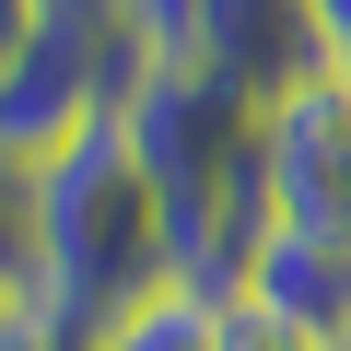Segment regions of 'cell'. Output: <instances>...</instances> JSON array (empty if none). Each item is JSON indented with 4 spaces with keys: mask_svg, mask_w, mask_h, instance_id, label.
<instances>
[{
    "mask_svg": "<svg viewBox=\"0 0 351 351\" xmlns=\"http://www.w3.org/2000/svg\"><path fill=\"white\" fill-rule=\"evenodd\" d=\"M188 59H199L223 94H246V106H281V94H304L316 71H339L316 0H199V47H188Z\"/></svg>",
    "mask_w": 351,
    "mask_h": 351,
    "instance_id": "cell-5",
    "label": "cell"
},
{
    "mask_svg": "<svg viewBox=\"0 0 351 351\" xmlns=\"http://www.w3.org/2000/svg\"><path fill=\"white\" fill-rule=\"evenodd\" d=\"M234 304H258V316L293 328V339L351 351V234H304V223H281V234L258 246V269H246Z\"/></svg>",
    "mask_w": 351,
    "mask_h": 351,
    "instance_id": "cell-6",
    "label": "cell"
},
{
    "mask_svg": "<svg viewBox=\"0 0 351 351\" xmlns=\"http://www.w3.org/2000/svg\"><path fill=\"white\" fill-rule=\"evenodd\" d=\"M0 293H24V176L0 164Z\"/></svg>",
    "mask_w": 351,
    "mask_h": 351,
    "instance_id": "cell-9",
    "label": "cell"
},
{
    "mask_svg": "<svg viewBox=\"0 0 351 351\" xmlns=\"http://www.w3.org/2000/svg\"><path fill=\"white\" fill-rule=\"evenodd\" d=\"M258 176H269V211L304 234H351V82L316 71L304 94L258 106Z\"/></svg>",
    "mask_w": 351,
    "mask_h": 351,
    "instance_id": "cell-4",
    "label": "cell"
},
{
    "mask_svg": "<svg viewBox=\"0 0 351 351\" xmlns=\"http://www.w3.org/2000/svg\"><path fill=\"white\" fill-rule=\"evenodd\" d=\"M0 351H94L71 316H47L36 293H0Z\"/></svg>",
    "mask_w": 351,
    "mask_h": 351,
    "instance_id": "cell-8",
    "label": "cell"
},
{
    "mask_svg": "<svg viewBox=\"0 0 351 351\" xmlns=\"http://www.w3.org/2000/svg\"><path fill=\"white\" fill-rule=\"evenodd\" d=\"M339 82H351V71H339Z\"/></svg>",
    "mask_w": 351,
    "mask_h": 351,
    "instance_id": "cell-13",
    "label": "cell"
},
{
    "mask_svg": "<svg viewBox=\"0 0 351 351\" xmlns=\"http://www.w3.org/2000/svg\"><path fill=\"white\" fill-rule=\"evenodd\" d=\"M36 24H47V0H0V71L24 59V36H36Z\"/></svg>",
    "mask_w": 351,
    "mask_h": 351,
    "instance_id": "cell-11",
    "label": "cell"
},
{
    "mask_svg": "<svg viewBox=\"0 0 351 351\" xmlns=\"http://www.w3.org/2000/svg\"><path fill=\"white\" fill-rule=\"evenodd\" d=\"M129 71L141 59H129V36H117L106 0H47V24L24 36V59L0 71V164H12V176L59 164L94 117H117Z\"/></svg>",
    "mask_w": 351,
    "mask_h": 351,
    "instance_id": "cell-2",
    "label": "cell"
},
{
    "mask_svg": "<svg viewBox=\"0 0 351 351\" xmlns=\"http://www.w3.org/2000/svg\"><path fill=\"white\" fill-rule=\"evenodd\" d=\"M223 351H328V339H293V328H269L258 304H234V328H223Z\"/></svg>",
    "mask_w": 351,
    "mask_h": 351,
    "instance_id": "cell-10",
    "label": "cell"
},
{
    "mask_svg": "<svg viewBox=\"0 0 351 351\" xmlns=\"http://www.w3.org/2000/svg\"><path fill=\"white\" fill-rule=\"evenodd\" d=\"M117 129H129V152H141V176H152L164 211H199L223 176L258 152V106L223 94L199 59H152V71H129Z\"/></svg>",
    "mask_w": 351,
    "mask_h": 351,
    "instance_id": "cell-3",
    "label": "cell"
},
{
    "mask_svg": "<svg viewBox=\"0 0 351 351\" xmlns=\"http://www.w3.org/2000/svg\"><path fill=\"white\" fill-rule=\"evenodd\" d=\"M24 293L82 339H106L129 304L164 293V199L117 117H94L59 164L24 176Z\"/></svg>",
    "mask_w": 351,
    "mask_h": 351,
    "instance_id": "cell-1",
    "label": "cell"
},
{
    "mask_svg": "<svg viewBox=\"0 0 351 351\" xmlns=\"http://www.w3.org/2000/svg\"><path fill=\"white\" fill-rule=\"evenodd\" d=\"M316 24H328V59L351 71V0H316Z\"/></svg>",
    "mask_w": 351,
    "mask_h": 351,
    "instance_id": "cell-12",
    "label": "cell"
},
{
    "mask_svg": "<svg viewBox=\"0 0 351 351\" xmlns=\"http://www.w3.org/2000/svg\"><path fill=\"white\" fill-rule=\"evenodd\" d=\"M223 328H234V304H211V293H152V304H129L94 351H223Z\"/></svg>",
    "mask_w": 351,
    "mask_h": 351,
    "instance_id": "cell-7",
    "label": "cell"
}]
</instances>
